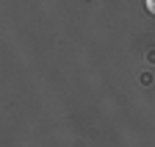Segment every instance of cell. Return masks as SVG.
I'll use <instances>...</instances> for the list:
<instances>
[{
  "label": "cell",
  "instance_id": "cell-1",
  "mask_svg": "<svg viewBox=\"0 0 155 147\" xmlns=\"http://www.w3.org/2000/svg\"><path fill=\"white\" fill-rule=\"evenodd\" d=\"M147 11H150V14H155V0H147Z\"/></svg>",
  "mask_w": 155,
  "mask_h": 147
}]
</instances>
